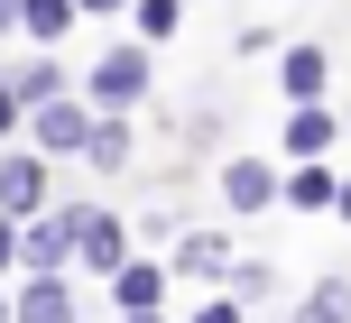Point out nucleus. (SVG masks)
Listing matches in <instances>:
<instances>
[{
	"label": "nucleus",
	"instance_id": "20",
	"mask_svg": "<svg viewBox=\"0 0 351 323\" xmlns=\"http://www.w3.org/2000/svg\"><path fill=\"white\" fill-rule=\"evenodd\" d=\"M194 323H241V305H204V314H194Z\"/></svg>",
	"mask_w": 351,
	"mask_h": 323
},
{
	"label": "nucleus",
	"instance_id": "9",
	"mask_svg": "<svg viewBox=\"0 0 351 323\" xmlns=\"http://www.w3.org/2000/svg\"><path fill=\"white\" fill-rule=\"evenodd\" d=\"M287 157H305V166H324V157H333V111H296V120H287Z\"/></svg>",
	"mask_w": 351,
	"mask_h": 323
},
{
	"label": "nucleus",
	"instance_id": "15",
	"mask_svg": "<svg viewBox=\"0 0 351 323\" xmlns=\"http://www.w3.org/2000/svg\"><path fill=\"white\" fill-rule=\"evenodd\" d=\"M84 157H93V166H130V120H111V111H102V120H93V148H84Z\"/></svg>",
	"mask_w": 351,
	"mask_h": 323
},
{
	"label": "nucleus",
	"instance_id": "12",
	"mask_svg": "<svg viewBox=\"0 0 351 323\" xmlns=\"http://www.w3.org/2000/svg\"><path fill=\"white\" fill-rule=\"evenodd\" d=\"M287 203H296V213H324V203H342L333 166H296V176H287Z\"/></svg>",
	"mask_w": 351,
	"mask_h": 323
},
{
	"label": "nucleus",
	"instance_id": "4",
	"mask_svg": "<svg viewBox=\"0 0 351 323\" xmlns=\"http://www.w3.org/2000/svg\"><path fill=\"white\" fill-rule=\"evenodd\" d=\"M19 259H28V277H56L74 259V213H56V222H37V231H19Z\"/></svg>",
	"mask_w": 351,
	"mask_h": 323
},
{
	"label": "nucleus",
	"instance_id": "17",
	"mask_svg": "<svg viewBox=\"0 0 351 323\" xmlns=\"http://www.w3.org/2000/svg\"><path fill=\"white\" fill-rule=\"evenodd\" d=\"M185 28V0H139V37H176Z\"/></svg>",
	"mask_w": 351,
	"mask_h": 323
},
{
	"label": "nucleus",
	"instance_id": "2",
	"mask_svg": "<svg viewBox=\"0 0 351 323\" xmlns=\"http://www.w3.org/2000/svg\"><path fill=\"white\" fill-rule=\"evenodd\" d=\"M74 259L102 268V277H121V268H130V231H121L111 213H74Z\"/></svg>",
	"mask_w": 351,
	"mask_h": 323
},
{
	"label": "nucleus",
	"instance_id": "25",
	"mask_svg": "<svg viewBox=\"0 0 351 323\" xmlns=\"http://www.w3.org/2000/svg\"><path fill=\"white\" fill-rule=\"evenodd\" d=\"M130 323H158V314H130Z\"/></svg>",
	"mask_w": 351,
	"mask_h": 323
},
{
	"label": "nucleus",
	"instance_id": "6",
	"mask_svg": "<svg viewBox=\"0 0 351 323\" xmlns=\"http://www.w3.org/2000/svg\"><path fill=\"white\" fill-rule=\"evenodd\" d=\"M93 120L102 111H84V102H47L37 111V148H93Z\"/></svg>",
	"mask_w": 351,
	"mask_h": 323
},
{
	"label": "nucleus",
	"instance_id": "19",
	"mask_svg": "<svg viewBox=\"0 0 351 323\" xmlns=\"http://www.w3.org/2000/svg\"><path fill=\"white\" fill-rule=\"evenodd\" d=\"M19 111H28V102H19V92H10V83H0V129H10V120H19Z\"/></svg>",
	"mask_w": 351,
	"mask_h": 323
},
{
	"label": "nucleus",
	"instance_id": "10",
	"mask_svg": "<svg viewBox=\"0 0 351 323\" xmlns=\"http://www.w3.org/2000/svg\"><path fill=\"white\" fill-rule=\"evenodd\" d=\"M10 92H19V102H28V111H47V102H65V65H56V55H28V65L10 74Z\"/></svg>",
	"mask_w": 351,
	"mask_h": 323
},
{
	"label": "nucleus",
	"instance_id": "16",
	"mask_svg": "<svg viewBox=\"0 0 351 323\" xmlns=\"http://www.w3.org/2000/svg\"><path fill=\"white\" fill-rule=\"evenodd\" d=\"M222 240H213V231H194V240H176V268H194V277H213V268H222Z\"/></svg>",
	"mask_w": 351,
	"mask_h": 323
},
{
	"label": "nucleus",
	"instance_id": "11",
	"mask_svg": "<svg viewBox=\"0 0 351 323\" xmlns=\"http://www.w3.org/2000/svg\"><path fill=\"white\" fill-rule=\"evenodd\" d=\"M158 296H167L158 268H121V277H111V305H121V314H158Z\"/></svg>",
	"mask_w": 351,
	"mask_h": 323
},
{
	"label": "nucleus",
	"instance_id": "8",
	"mask_svg": "<svg viewBox=\"0 0 351 323\" xmlns=\"http://www.w3.org/2000/svg\"><path fill=\"white\" fill-rule=\"evenodd\" d=\"M47 203V166L37 157H0V213H37Z\"/></svg>",
	"mask_w": 351,
	"mask_h": 323
},
{
	"label": "nucleus",
	"instance_id": "14",
	"mask_svg": "<svg viewBox=\"0 0 351 323\" xmlns=\"http://www.w3.org/2000/svg\"><path fill=\"white\" fill-rule=\"evenodd\" d=\"M19 28L47 47V37H65V28H74V0H28V10H19Z\"/></svg>",
	"mask_w": 351,
	"mask_h": 323
},
{
	"label": "nucleus",
	"instance_id": "24",
	"mask_svg": "<svg viewBox=\"0 0 351 323\" xmlns=\"http://www.w3.org/2000/svg\"><path fill=\"white\" fill-rule=\"evenodd\" d=\"M0 323H19V314H10V305H0Z\"/></svg>",
	"mask_w": 351,
	"mask_h": 323
},
{
	"label": "nucleus",
	"instance_id": "23",
	"mask_svg": "<svg viewBox=\"0 0 351 323\" xmlns=\"http://www.w3.org/2000/svg\"><path fill=\"white\" fill-rule=\"evenodd\" d=\"M342 222H351V185H342Z\"/></svg>",
	"mask_w": 351,
	"mask_h": 323
},
{
	"label": "nucleus",
	"instance_id": "3",
	"mask_svg": "<svg viewBox=\"0 0 351 323\" xmlns=\"http://www.w3.org/2000/svg\"><path fill=\"white\" fill-rule=\"evenodd\" d=\"M324 83H333V55H324V47H287V65H278V92H287V102L315 111Z\"/></svg>",
	"mask_w": 351,
	"mask_h": 323
},
{
	"label": "nucleus",
	"instance_id": "7",
	"mask_svg": "<svg viewBox=\"0 0 351 323\" xmlns=\"http://www.w3.org/2000/svg\"><path fill=\"white\" fill-rule=\"evenodd\" d=\"M10 314L19 323H74V296H65V277H28V287L10 296Z\"/></svg>",
	"mask_w": 351,
	"mask_h": 323
},
{
	"label": "nucleus",
	"instance_id": "22",
	"mask_svg": "<svg viewBox=\"0 0 351 323\" xmlns=\"http://www.w3.org/2000/svg\"><path fill=\"white\" fill-rule=\"evenodd\" d=\"M74 10H93V18H102V10H121V0H74Z\"/></svg>",
	"mask_w": 351,
	"mask_h": 323
},
{
	"label": "nucleus",
	"instance_id": "21",
	"mask_svg": "<svg viewBox=\"0 0 351 323\" xmlns=\"http://www.w3.org/2000/svg\"><path fill=\"white\" fill-rule=\"evenodd\" d=\"M19 10H28V0H0V28H19Z\"/></svg>",
	"mask_w": 351,
	"mask_h": 323
},
{
	"label": "nucleus",
	"instance_id": "5",
	"mask_svg": "<svg viewBox=\"0 0 351 323\" xmlns=\"http://www.w3.org/2000/svg\"><path fill=\"white\" fill-rule=\"evenodd\" d=\"M222 194L241 203V213H259V203H278L287 185H278V166H268V157H231V166H222Z\"/></svg>",
	"mask_w": 351,
	"mask_h": 323
},
{
	"label": "nucleus",
	"instance_id": "18",
	"mask_svg": "<svg viewBox=\"0 0 351 323\" xmlns=\"http://www.w3.org/2000/svg\"><path fill=\"white\" fill-rule=\"evenodd\" d=\"M10 259H19V222L0 213V268H10Z\"/></svg>",
	"mask_w": 351,
	"mask_h": 323
},
{
	"label": "nucleus",
	"instance_id": "1",
	"mask_svg": "<svg viewBox=\"0 0 351 323\" xmlns=\"http://www.w3.org/2000/svg\"><path fill=\"white\" fill-rule=\"evenodd\" d=\"M84 92H93V111H111V120H121V111L148 92V47H102V65L84 74Z\"/></svg>",
	"mask_w": 351,
	"mask_h": 323
},
{
	"label": "nucleus",
	"instance_id": "13",
	"mask_svg": "<svg viewBox=\"0 0 351 323\" xmlns=\"http://www.w3.org/2000/svg\"><path fill=\"white\" fill-rule=\"evenodd\" d=\"M296 323H351V287H342V277H324V287L296 305Z\"/></svg>",
	"mask_w": 351,
	"mask_h": 323
}]
</instances>
